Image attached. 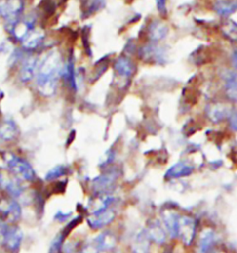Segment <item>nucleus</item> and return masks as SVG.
<instances>
[{"label":"nucleus","instance_id":"f257e3e1","mask_svg":"<svg viewBox=\"0 0 237 253\" xmlns=\"http://www.w3.org/2000/svg\"><path fill=\"white\" fill-rule=\"evenodd\" d=\"M63 64L60 55L57 51L48 53L37 71V85L39 92L45 97H51L58 87L59 77L62 74Z\"/></svg>","mask_w":237,"mask_h":253},{"label":"nucleus","instance_id":"f03ea898","mask_svg":"<svg viewBox=\"0 0 237 253\" xmlns=\"http://www.w3.org/2000/svg\"><path fill=\"white\" fill-rule=\"evenodd\" d=\"M161 215L165 227L172 238L180 239L186 246L192 244L197 233V222L193 217L180 214L170 209L162 211Z\"/></svg>","mask_w":237,"mask_h":253},{"label":"nucleus","instance_id":"7ed1b4c3","mask_svg":"<svg viewBox=\"0 0 237 253\" xmlns=\"http://www.w3.org/2000/svg\"><path fill=\"white\" fill-rule=\"evenodd\" d=\"M7 169L11 171L17 178L22 179L24 181H33L36 177V171L32 165L21 157L9 154L6 158Z\"/></svg>","mask_w":237,"mask_h":253},{"label":"nucleus","instance_id":"20e7f679","mask_svg":"<svg viewBox=\"0 0 237 253\" xmlns=\"http://www.w3.org/2000/svg\"><path fill=\"white\" fill-rule=\"evenodd\" d=\"M118 174L119 172L118 170L113 169L93 179L91 182V187L94 191V194L95 195L110 194L112 187L114 186L117 179L118 178Z\"/></svg>","mask_w":237,"mask_h":253},{"label":"nucleus","instance_id":"39448f33","mask_svg":"<svg viewBox=\"0 0 237 253\" xmlns=\"http://www.w3.org/2000/svg\"><path fill=\"white\" fill-rule=\"evenodd\" d=\"M114 219L115 211L110 207L91 213L87 218V223L92 229L97 230L111 224Z\"/></svg>","mask_w":237,"mask_h":253},{"label":"nucleus","instance_id":"423d86ee","mask_svg":"<svg viewBox=\"0 0 237 253\" xmlns=\"http://www.w3.org/2000/svg\"><path fill=\"white\" fill-rule=\"evenodd\" d=\"M22 238H23V234L19 227L7 224V228L2 238V244L7 251L15 253L20 249L22 244Z\"/></svg>","mask_w":237,"mask_h":253},{"label":"nucleus","instance_id":"0eeeda50","mask_svg":"<svg viewBox=\"0 0 237 253\" xmlns=\"http://www.w3.org/2000/svg\"><path fill=\"white\" fill-rule=\"evenodd\" d=\"M22 8L23 6L21 0H8L1 5L0 15H2L7 22H10V24H13L17 22L16 19L22 12Z\"/></svg>","mask_w":237,"mask_h":253},{"label":"nucleus","instance_id":"6e6552de","mask_svg":"<svg viewBox=\"0 0 237 253\" xmlns=\"http://www.w3.org/2000/svg\"><path fill=\"white\" fill-rule=\"evenodd\" d=\"M0 211H2L9 223L18 222L22 215L21 206L14 201H4L3 202L0 200Z\"/></svg>","mask_w":237,"mask_h":253},{"label":"nucleus","instance_id":"1a4fd4ad","mask_svg":"<svg viewBox=\"0 0 237 253\" xmlns=\"http://www.w3.org/2000/svg\"><path fill=\"white\" fill-rule=\"evenodd\" d=\"M194 171V166L188 162L181 161L177 164H173L165 174V178L177 179L190 175Z\"/></svg>","mask_w":237,"mask_h":253},{"label":"nucleus","instance_id":"9d476101","mask_svg":"<svg viewBox=\"0 0 237 253\" xmlns=\"http://www.w3.org/2000/svg\"><path fill=\"white\" fill-rule=\"evenodd\" d=\"M93 244L99 252H110L116 247L117 238L111 232H103L94 239Z\"/></svg>","mask_w":237,"mask_h":253},{"label":"nucleus","instance_id":"9b49d317","mask_svg":"<svg viewBox=\"0 0 237 253\" xmlns=\"http://www.w3.org/2000/svg\"><path fill=\"white\" fill-rule=\"evenodd\" d=\"M11 34L17 40L23 41L26 37L33 30H35V22L34 20H25V21H17L16 23L10 25Z\"/></svg>","mask_w":237,"mask_h":253},{"label":"nucleus","instance_id":"f8f14e48","mask_svg":"<svg viewBox=\"0 0 237 253\" xmlns=\"http://www.w3.org/2000/svg\"><path fill=\"white\" fill-rule=\"evenodd\" d=\"M148 238L151 241H154L157 244H163L166 241L167 234L164 230L161 223L158 221H151L148 223V229L146 230Z\"/></svg>","mask_w":237,"mask_h":253},{"label":"nucleus","instance_id":"ddd939ff","mask_svg":"<svg viewBox=\"0 0 237 253\" xmlns=\"http://www.w3.org/2000/svg\"><path fill=\"white\" fill-rule=\"evenodd\" d=\"M224 90L232 102L237 103V73L230 71L224 76Z\"/></svg>","mask_w":237,"mask_h":253},{"label":"nucleus","instance_id":"4468645a","mask_svg":"<svg viewBox=\"0 0 237 253\" xmlns=\"http://www.w3.org/2000/svg\"><path fill=\"white\" fill-rule=\"evenodd\" d=\"M114 70L118 76L123 78H130L134 74L135 67L132 60L125 57H120L115 61Z\"/></svg>","mask_w":237,"mask_h":253},{"label":"nucleus","instance_id":"2eb2a0df","mask_svg":"<svg viewBox=\"0 0 237 253\" xmlns=\"http://www.w3.org/2000/svg\"><path fill=\"white\" fill-rule=\"evenodd\" d=\"M161 47L155 45L144 46L140 50V57L146 60H153L155 62H163L165 59V53Z\"/></svg>","mask_w":237,"mask_h":253},{"label":"nucleus","instance_id":"dca6fc26","mask_svg":"<svg viewBox=\"0 0 237 253\" xmlns=\"http://www.w3.org/2000/svg\"><path fill=\"white\" fill-rule=\"evenodd\" d=\"M215 233L210 229L202 231L200 235L199 240L198 242L197 253H208L212 249L215 243Z\"/></svg>","mask_w":237,"mask_h":253},{"label":"nucleus","instance_id":"f3484780","mask_svg":"<svg viewBox=\"0 0 237 253\" xmlns=\"http://www.w3.org/2000/svg\"><path fill=\"white\" fill-rule=\"evenodd\" d=\"M207 117L211 120L213 123H219L222 122L226 118H229V109L222 104L211 105L207 108Z\"/></svg>","mask_w":237,"mask_h":253},{"label":"nucleus","instance_id":"a211bd4d","mask_svg":"<svg viewBox=\"0 0 237 253\" xmlns=\"http://www.w3.org/2000/svg\"><path fill=\"white\" fill-rule=\"evenodd\" d=\"M214 10L222 17L232 15L237 11V0H218L215 2Z\"/></svg>","mask_w":237,"mask_h":253},{"label":"nucleus","instance_id":"6ab92c4d","mask_svg":"<svg viewBox=\"0 0 237 253\" xmlns=\"http://www.w3.org/2000/svg\"><path fill=\"white\" fill-rule=\"evenodd\" d=\"M150 239L146 231L140 232L133 240L132 251L133 253H150Z\"/></svg>","mask_w":237,"mask_h":253},{"label":"nucleus","instance_id":"aec40b11","mask_svg":"<svg viewBox=\"0 0 237 253\" xmlns=\"http://www.w3.org/2000/svg\"><path fill=\"white\" fill-rule=\"evenodd\" d=\"M169 29L164 23L155 21L148 27V37L152 41H159L167 37Z\"/></svg>","mask_w":237,"mask_h":253},{"label":"nucleus","instance_id":"412c9836","mask_svg":"<svg viewBox=\"0 0 237 253\" xmlns=\"http://www.w3.org/2000/svg\"><path fill=\"white\" fill-rule=\"evenodd\" d=\"M61 76L69 83L70 86L74 91L77 90V80H76V73L74 68V56H71L67 61L66 64L63 66Z\"/></svg>","mask_w":237,"mask_h":253},{"label":"nucleus","instance_id":"4be33fe9","mask_svg":"<svg viewBox=\"0 0 237 253\" xmlns=\"http://www.w3.org/2000/svg\"><path fill=\"white\" fill-rule=\"evenodd\" d=\"M38 67V62L35 58H29L24 61L21 70V80L22 82H29L30 80L34 77Z\"/></svg>","mask_w":237,"mask_h":253},{"label":"nucleus","instance_id":"5701e85b","mask_svg":"<svg viewBox=\"0 0 237 253\" xmlns=\"http://www.w3.org/2000/svg\"><path fill=\"white\" fill-rule=\"evenodd\" d=\"M18 134V127L14 122L8 120L0 126V139L4 141L13 140Z\"/></svg>","mask_w":237,"mask_h":253},{"label":"nucleus","instance_id":"b1692460","mask_svg":"<svg viewBox=\"0 0 237 253\" xmlns=\"http://www.w3.org/2000/svg\"><path fill=\"white\" fill-rule=\"evenodd\" d=\"M44 34L41 31L33 30L22 41L23 45L28 49H35L42 45L44 41Z\"/></svg>","mask_w":237,"mask_h":253},{"label":"nucleus","instance_id":"393cba45","mask_svg":"<svg viewBox=\"0 0 237 253\" xmlns=\"http://www.w3.org/2000/svg\"><path fill=\"white\" fill-rule=\"evenodd\" d=\"M107 0H83L82 7L84 8L83 13L85 16L92 15L103 8Z\"/></svg>","mask_w":237,"mask_h":253},{"label":"nucleus","instance_id":"a878e982","mask_svg":"<svg viewBox=\"0 0 237 253\" xmlns=\"http://www.w3.org/2000/svg\"><path fill=\"white\" fill-rule=\"evenodd\" d=\"M69 171L70 169L66 165H57L54 168H52L50 171L46 172L44 179L46 181H54L64 176Z\"/></svg>","mask_w":237,"mask_h":253},{"label":"nucleus","instance_id":"bb28decb","mask_svg":"<svg viewBox=\"0 0 237 253\" xmlns=\"http://www.w3.org/2000/svg\"><path fill=\"white\" fill-rule=\"evenodd\" d=\"M222 33L226 38H229L231 41L237 43V23L230 21L225 23L222 27Z\"/></svg>","mask_w":237,"mask_h":253},{"label":"nucleus","instance_id":"cd10ccee","mask_svg":"<svg viewBox=\"0 0 237 253\" xmlns=\"http://www.w3.org/2000/svg\"><path fill=\"white\" fill-rule=\"evenodd\" d=\"M64 238H65V234L59 233L52 241L51 245L49 248L48 253H59L62 250L63 247V242H64Z\"/></svg>","mask_w":237,"mask_h":253},{"label":"nucleus","instance_id":"c85d7f7f","mask_svg":"<svg viewBox=\"0 0 237 253\" xmlns=\"http://www.w3.org/2000/svg\"><path fill=\"white\" fill-rule=\"evenodd\" d=\"M113 159H114V153H113V151H111V149H109L106 151V153L100 159L99 165H101V167L107 166L111 164V162L113 161Z\"/></svg>","mask_w":237,"mask_h":253},{"label":"nucleus","instance_id":"c756f323","mask_svg":"<svg viewBox=\"0 0 237 253\" xmlns=\"http://www.w3.org/2000/svg\"><path fill=\"white\" fill-rule=\"evenodd\" d=\"M72 212H63L62 211H59L55 216H54V219L56 221H58L59 223H63V222H66L67 220H69L71 217H72Z\"/></svg>","mask_w":237,"mask_h":253},{"label":"nucleus","instance_id":"7c9ffc66","mask_svg":"<svg viewBox=\"0 0 237 253\" xmlns=\"http://www.w3.org/2000/svg\"><path fill=\"white\" fill-rule=\"evenodd\" d=\"M229 125L230 127L237 132V112H232L230 114L229 118Z\"/></svg>","mask_w":237,"mask_h":253},{"label":"nucleus","instance_id":"2f4dec72","mask_svg":"<svg viewBox=\"0 0 237 253\" xmlns=\"http://www.w3.org/2000/svg\"><path fill=\"white\" fill-rule=\"evenodd\" d=\"M100 252L98 251V249L93 243L90 245L83 247L81 250V252L79 253H99Z\"/></svg>","mask_w":237,"mask_h":253},{"label":"nucleus","instance_id":"473e14b6","mask_svg":"<svg viewBox=\"0 0 237 253\" xmlns=\"http://www.w3.org/2000/svg\"><path fill=\"white\" fill-rule=\"evenodd\" d=\"M168 0H156L157 3V8L158 9V11L161 14L166 13V4H167Z\"/></svg>","mask_w":237,"mask_h":253},{"label":"nucleus","instance_id":"72a5a7b5","mask_svg":"<svg viewBox=\"0 0 237 253\" xmlns=\"http://www.w3.org/2000/svg\"><path fill=\"white\" fill-rule=\"evenodd\" d=\"M231 61H232V65L237 69V49H236L232 54Z\"/></svg>","mask_w":237,"mask_h":253},{"label":"nucleus","instance_id":"f704fd0d","mask_svg":"<svg viewBox=\"0 0 237 253\" xmlns=\"http://www.w3.org/2000/svg\"><path fill=\"white\" fill-rule=\"evenodd\" d=\"M212 253H226L225 252H223V251H221V250H217V251H215Z\"/></svg>","mask_w":237,"mask_h":253}]
</instances>
